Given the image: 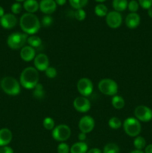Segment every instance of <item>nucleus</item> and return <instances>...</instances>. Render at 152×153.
<instances>
[{
    "label": "nucleus",
    "mask_w": 152,
    "mask_h": 153,
    "mask_svg": "<svg viewBox=\"0 0 152 153\" xmlns=\"http://www.w3.org/2000/svg\"><path fill=\"white\" fill-rule=\"evenodd\" d=\"M19 25L25 34H34L38 32L40 30V22L35 14L25 13L20 17Z\"/></svg>",
    "instance_id": "f257e3e1"
},
{
    "label": "nucleus",
    "mask_w": 152,
    "mask_h": 153,
    "mask_svg": "<svg viewBox=\"0 0 152 153\" xmlns=\"http://www.w3.org/2000/svg\"><path fill=\"white\" fill-rule=\"evenodd\" d=\"M39 79L38 70L35 67H28L21 73L19 83L25 89H34L39 83Z\"/></svg>",
    "instance_id": "f03ea898"
},
{
    "label": "nucleus",
    "mask_w": 152,
    "mask_h": 153,
    "mask_svg": "<svg viewBox=\"0 0 152 153\" xmlns=\"http://www.w3.org/2000/svg\"><path fill=\"white\" fill-rule=\"evenodd\" d=\"M0 85L2 91L7 95L16 96L20 93V83L11 76L3 78Z\"/></svg>",
    "instance_id": "7ed1b4c3"
},
{
    "label": "nucleus",
    "mask_w": 152,
    "mask_h": 153,
    "mask_svg": "<svg viewBox=\"0 0 152 153\" xmlns=\"http://www.w3.org/2000/svg\"><path fill=\"white\" fill-rule=\"evenodd\" d=\"M124 131L130 137H137L140 134L142 126L136 117H128L123 123Z\"/></svg>",
    "instance_id": "20e7f679"
},
{
    "label": "nucleus",
    "mask_w": 152,
    "mask_h": 153,
    "mask_svg": "<svg viewBox=\"0 0 152 153\" xmlns=\"http://www.w3.org/2000/svg\"><path fill=\"white\" fill-rule=\"evenodd\" d=\"M28 36L25 33L13 32L8 36L7 39V44L10 49H22L27 43Z\"/></svg>",
    "instance_id": "39448f33"
},
{
    "label": "nucleus",
    "mask_w": 152,
    "mask_h": 153,
    "mask_svg": "<svg viewBox=\"0 0 152 153\" xmlns=\"http://www.w3.org/2000/svg\"><path fill=\"white\" fill-rule=\"evenodd\" d=\"M98 88L101 94L107 96H115L118 92L117 83L110 79H104L98 82Z\"/></svg>",
    "instance_id": "423d86ee"
},
{
    "label": "nucleus",
    "mask_w": 152,
    "mask_h": 153,
    "mask_svg": "<svg viewBox=\"0 0 152 153\" xmlns=\"http://www.w3.org/2000/svg\"><path fill=\"white\" fill-rule=\"evenodd\" d=\"M71 136V128L65 124H60L52 130V137L59 142H64Z\"/></svg>",
    "instance_id": "0eeeda50"
},
{
    "label": "nucleus",
    "mask_w": 152,
    "mask_h": 153,
    "mask_svg": "<svg viewBox=\"0 0 152 153\" xmlns=\"http://www.w3.org/2000/svg\"><path fill=\"white\" fill-rule=\"evenodd\" d=\"M77 91L83 97H88L93 91V84L90 79L87 78H81L77 83Z\"/></svg>",
    "instance_id": "6e6552de"
},
{
    "label": "nucleus",
    "mask_w": 152,
    "mask_h": 153,
    "mask_svg": "<svg viewBox=\"0 0 152 153\" xmlns=\"http://www.w3.org/2000/svg\"><path fill=\"white\" fill-rule=\"evenodd\" d=\"M135 117L139 121L149 122L152 120V110L145 105H139L134 110Z\"/></svg>",
    "instance_id": "1a4fd4ad"
},
{
    "label": "nucleus",
    "mask_w": 152,
    "mask_h": 153,
    "mask_svg": "<svg viewBox=\"0 0 152 153\" xmlns=\"http://www.w3.org/2000/svg\"><path fill=\"white\" fill-rule=\"evenodd\" d=\"M78 127L81 132L86 134L90 133L95 127V120L92 117L89 115L83 116L79 120Z\"/></svg>",
    "instance_id": "9d476101"
},
{
    "label": "nucleus",
    "mask_w": 152,
    "mask_h": 153,
    "mask_svg": "<svg viewBox=\"0 0 152 153\" xmlns=\"http://www.w3.org/2000/svg\"><path fill=\"white\" fill-rule=\"evenodd\" d=\"M106 22L111 28H117L122 25V16L119 12L113 10L109 12L106 16Z\"/></svg>",
    "instance_id": "9b49d317"
},
{
    "label": "nucleus",
    "mask_w": 152,
    "mask_h": 153,
    "mask_svg": "<svg viewBox=\"0 0 152 153\" xmlns=\"http://www.w3.org/2000/svg\"><path fill=\"white\" fill-rule=\"evenodd\" d=\"M73 107L77 111L80 113H85L89 111L91 108V103L86 97H78L73 101Z\"/></svg>",
    "instance_id": "f8f14e48"
},
{
    "label": "nucleus",
    "mask_w": 152,
    "mask_h": 153,
    "mask_svg": "<svg viewBox=\"0 0 152 153\" xmlns=\"http://www.w3.org/2000/svg\"><path fill=\"white\" fill-rule=\"evenodd\" d=\"M34 67L38 71H45L49 67V60L46 54L40 53L34 59Z\"/></svg>",
    "instance_id": "ddd939ff"
},
{
    "label": "nucleus",
    "mask_w": 152,
    "mask_h": 153,
    "mask_svg": "<svg viewBox=\"0 0 152 153\" xmlns=\"http://www.w3.org/2000/svg\"><path fill=\"white\" fill-rule=\"evenodd\" d=\"M0 24L4 28L11 29L17 24V18L13 13H4V16L0 18Z\"/></svg>",
    "instance_id": "4468645a"
},
{
    "label": "nucleus",
    "mask_w": 152,
    "mask_h": 153,
    "mask_svg": "<svg viewBox=\"0 0 152 153\" xmlns=\"http://www.w3.org/2000/svg\"><path fill=\"white\" fill-rule=\"evenodd\" d=\"M40 4V10L46 15H49L54 13L57 8V5L55 0H41Z\"/></svg>",
    "instance_id": "2eb2a0df"
},
{
    "label": "nucleus",
    "mask_w": 152,
    "mask_h": 153,
    "mask_svg": "<svg viewBox=\"0 0 152 153\" xmlns=\"http://www.w3.org/2000/svg\"><path fill=\"white\" fill-rule=\"evenodd\" d=\"M20 57L24 61L29 62L34 59L36 56V51L34 48L30 46H25L21 49L20 50Z\"/></svg>",
    "instance_id": "dca6fc26"
},
{
    "label": "nucleus",
    "mask_w": 152,
    "mask_h": 153,
    "mask_svg": "<svg viewBox=\"0 0 152 153\" xmlns=\"http://www.w3.org/2000/svg\"><path fill=\"white\" fill-rule=\"evenodd\" d=\"M140 16L137 13H130L125 18V24L131 29L137 28L140 23Z\"/></svg>",
    "instance_id": "f3484780"
},
{
    "label": "nucleus",
    "mask_w": 152,
    "mask_h": 153,
    "mask_svg": "<svg viewBox=\"0 0 152 153\" xmlns=\"http://www.w3.org/2000/svg\"><path fill=\"white\" fill-rule=\"evenodd\" d=\"M13 134L9 128H3L0 129V147L7 146L11 142Z\"/></svg>",
    "instance_id": "a211bd4d"
},
{
    "label": "nucleus",
    "mask_w": 152,
    "mask_h": 153,
    "mask_svg": "<svg viewBox=\"0 0 152 153\" xmlns=\"http://www.w3.org/2000/svg\"><path fill=\"white\" fill-rule=\"evenodd\" d=\"M23 8L27 13H34L40 8V4L37 0H25L23 3Z\"/></svg>",
    "instance_id": "6ab92c4d"
},
{
    "label": "nucleus",
    "mask_w": 152,
    "mask_h": 153,
    "mask_svg": "<svg viewBox=\"0 0 152 153\" xmlns=\"http://www.w3.org/2000/svg\"><path fill=\"white\" fill-rule=\"evenodd\" d=\"M87 151L88 146L85 142H77L70 148V153H86Z\"/></svg>",
    "instance_id": "aec40b11"
},
{
    "label": "nucleus",
    "mask_w": 152,
    "mask_h": 153,
    "mask_svg": "<svg viewBox=\"0 0 152 153\" xmlns=\"http://www.w3.org/2000/svg\"><path fill=\"white\" fill-rule=\"evenodd\" d=\"M128 0H113L112 5L114 10L117 12L124 11L128 8Z\"/></svg>",
    "instance_id": "412c9836"
},
{
    "label": "nucleus",
    "mask_w": 152,
    "mask_h": 153,
    "mask_svg": "<svg viewBox=\"0 0 152 153\" xmlns=\"http://www.w3.org/2000/svg\"><path fill=\"white\" fill-rule=\"evenodd\" d=\"M112 105H113L114 108L118 109V110L122 109L125 107V100L122 97H120V96L115 95L112 98Z\"/></svg>",
    "instance_id": "4be33fe9"
},
{
    "label": "nucleus",
    "mask_w": 152,
    "mask_h": 153,
    "mask_svg": "<svg viewBox=\"0 0 152 153\" xmlns=\"http://www.w3.org/2000/svg\"><path fill=\"white\" fill-rule=\"evenodd\" d=\"M95 13L100 17L106 16L108 13L107 7L103 3H99L95 7Z\"/></svg>",
    "instance_id": "5701e85b"
},
{
    "label": "nucleus",
    "mask_w": 152,
    "mask_h": 153,
    "mask_svg": "<svg viewBox=\"0 0 152 153\" xmlns=\"http://www.w3.org/2000/svg\"><path fill=\"white\" fill-rule=\"evenodd\" d=\"M27 43H28V46H31L33 48H37L41 45L42 40L40 37L36 35H31L28 37Z\"/></svg>",
    "instance_id": "b1692460"
},
{
    "label": "nucleus",
    "mask_w": 152,
    "mask_h": 153,
    "mask_svg": "<svg viewBox=\"0 0 152 153\" xmlns=\"http://www.w3.org/2000/svg\"><path fill=\"white\" fill-rule=\"evenodd\" d=\"M45 95V91L44 88H43V85L38 83L36 85L35 88H34V91H33V96L34 97H35L36 99H38V100H41L44 97Z\"/></svg>",
    "instance_id": "393cba45"
},
{
    "label": "nucleus",
    "mask_w": 152,
    "mask_h": 153,
    "mask_svg": "<svg viewBox=\"0 0 152 153\" xmlns=\"http://www.w3.org/2000/svg\"><path fill=\"white\" fill-rule=\"evenodd\" d=\"M134 146L136 149L138 150H142V149L145 148L146 146V140L142 136H137L135 137L134 140Z\"/></svg>",
    "instance_id": "a878e982"
},
{
    "label": "nucleus",
    "mask_w": 152,
    "mask_h": 153,
    "mask_svg": "<svg viewBox=\"0 0 152 153\" xmlns=\"http://www.w3.org/2000/svg\"><path fill=\"white\" fill-rule=\"evenodd\" d=\"M102 153H119V147L114 143H109L104 146Z\"/></svg>",
    "instance_id": "bb28decb"
},
{
    "label": "nucleus",
    "mask_w": 152,
    "mask_h": 153,
    "mask_svg": "<svg viewBox=\"0 0 152 153\" xmlns=\"http://www.w3.org/2000/svg\"><path fill=\"white\" fill-rule=\"evenodd\" d=\"M69 4L75 10L83 9L87 4L88 0H69Z\"/></svg>",
    "instance_id": "cd10ccee"
},
{
    "label": "nucleus",
    "mask_w": 152,
    "mask_h": 153,
    "mask_svg": "<svg viewBox=\"0 0 152 153\" xmlns=\"http://www.w3.org/2000/svg\"><path fill=\"white\" fill-rule=\"evenodd\" d=\"M108 125L113 129H118L122 126V123L119 118L116 117H113L109 120Z\"/></svg>",
    "instance_id": "c85d7f7f"
},
{
    "label": "nucleus",
    "mask_w": 152,
    "mask_h": 153,
    "mask_svg": "<svg viewBox=\"0 0 152 153\" xmlns=\"http://www.w3.org/2000/svg\"><path fill=\"white\" fill-rule=\"evenodd\" d=\"M43 125L46 130H53L55 128V121L52 117H47L43 120Z\"/></svg>",
    "instance_id": "c756f323"
},
{
    "label": "nucleus",
    "mask_w": 152,
    "mask_h": 153,
    "mask_svg": "<svg viewBox=\"0 0 152 153\" xmlns=\"http://www.w3.org/2000/svg\"><path fill=\"white\" fill-rule=\"evenodd\" d=\"M139 4L137 0H131L128 2V8L131 11V13H137V10H139Z\"/></svg>",
    "instance_id": "7c9ffc66"
},
{
    "label": "nucleus",
    "mask_w": 152,
    "mask_h": 153,
    "mask_svg": "<svg viewBox=\"0 0 152 153\" xmlns=\"http://www.w3.org/2000/svg\"><path fill=\"white\" fill-rule=\"evenodd\" d=\"M74 16L77 20L83 21L86 18V12L83 9H77L74 12Z\"/></svg>",
    "instance_id": "2f4dec72"
},
{
    "label": "nucleus",
    "mask_w": 152,
    "mask_h": 153,
    "mask_svg": "<svg viewBox=\"0 0 152 153\" xmlns=\"http://www.w3.org/2000/svg\"><path fill=\"white\" fill-rule=\"evenodd\" d=\"M45 73H46V76H47L49 79H55L57 76V74H58L57 70L53 67H48V68L45 70Z\"/></svg>",
    "instance_id": "473e14b6"
},
{
    "label": "nucleus",
    "mask_w": 152,
    "mask_h": 153,
    "mask_svg": "<svg viewBox=\"0 0 152 153\" xmlns=\"http://www.w3.org/2000/svg\"><path fill=\"white\" fill-rule=\"evenodd\" d=\"M41 22L44 27H49L53 23V18L50 15H45L42 19Z\"/></svg>",
    "instance_id": "72a5a7b5"
},
{
    "label": "nucleus",
    "mask_w": 152,
    "mask_h": 153,
    "mask_svg": "<svg viewBox=\"0 0 152 153\" xmlns=\"http://www.w3.org/2000/svg\"><path fill=\"white\" fill-rule=\"evenodd\" d=\"M10 9H11L13 14H19L22 11V6L19 2H15L12 4Z\"/></svg>",
    "instance_id": "f704fd0d"
},
{
    "label": "nucleus",
    "mask_w": 152,
    "mask_h": 153,
    "mask_svg": "<svg viewBox=\"0 0 152 153\" xmlns=\"http://www.w3.org/2000/svg\"><path fill=\"white\" fill-rule=\"evenodd\" d=\"M70 148L66 143H61L58 146V153H69Z\"/></svg>",
    "instance_id": "c9c22d12"
},
{
    "label": "nucleus",
    "mask_w": 152,
    "mask_h": 153,
    "mask_svg": "<svg viewBox=\"0 0 152 153\" xmlns=\"http://www.w3.org/2000/svg\"><path fill=\"white\" fill-rule=\"evenodd\" d=\"M139 4L144 9H149L152 7V0H138Z\"/></svg>",
    "instance_id": "e433bc0d"
},
{
    "label": "nucleus",
    "mask_w": 152,
    "mask_h": 153,
    "mask_svg": "<svg viewBox=\"0 0 152 153\" xmlns=\"http://www.w3.org/2000/svg\"><path fill=\"white\" fill-rule=\"evenodd\" d=\"M0 153H13V150L10 146H4L0 147Z\"/></svg>",
    "instance_id": "4c0bfd02"
},
{
    "label": "nucleus",
    "mask_w": 152,
    "mask_h": 153,
    "mask_svg": "<svg viewBox=\"0 0 152 153\" xmlns=\"http://www.w3.org/2000/svg\"><path fill=\"white\" fill-rule=\"evenodd\" d=\"M86 138V133H83L80 131L78 134V140L81 142H84V140Z\"/></svg>",
    "instance_id": "58836bf2"
},
{
    "label": "nucleus",
    "mask_w": 152,
    "mask_h": 153,
    "mask_svg": "<svg viewBox=\"0 0 152 153\" xmlns=\"http://www.w3.org/2000/svg\"><path fill=\"white\" fill-rule=\"evenodd\" d=\"M86 153H102V152L98 148H92V149H90L89 150H88Z\"/></svg>",
    "instance_id": "ea45409f"
},
{
    "label": "nucleus",
    "mask_w": 152,
    "mask_h": 153,
    "mask_svg": "<svg viewBox=\"0 0 152 153\" xmlns=\"http://www.w3.org/2000/svg\"><path fill=\"white\" fill-rule=\"evenodd\" d=\"M145 153H152V143L145 146Z\"/></svg>",
    "instance_id": "a19ab883"
},
{
    "label": "nucleus",
    "mask_w": 152,
    "mask_h": 153,
    "mask_svg": "<svg viewBox=\"0 0 152 153\" xmlns=\"http://www.w3.org/2000/svg\"><path fill=\"white\" fill-rule=\"evenodd\" d=\"M55 1L57 4L61 6L63 5V4H65L66 2V0H55Z\"/></svg>",
    "instance_id": "79ce46f5"
},
{
    "label": "nucleus",
    "mask_w": 152,
    "mask_h": 153,
    "mask_svg": "<svg viewBox=\"0 0 152 153\" xmlns=\"http://www.w3.org/2000/svg\"><path fill=\"white\" fill-rule=\"evenodd\" d=\"M4 15V10L1 6H0V18Z\"/></svg>",
    "instance_id": "37998d69"
},
{
    "label": "nucleus",
    "mask_w": 152,
    "mask_h": 153,
    "mask_svg": "<svg viewBox=\"0 0 152 153\" xmlns=\"http://www.w3.org/2000/svg\"><path fill=\"white\" fill-rule=\"evenodd\" d=\"M148 14L150 16L151 18H152V7H150L149 9H148Z\"/></svg>",
    "instance_id": "c03bdc74"
},
{
    "label": "nucleus",
    "mask_w": 152,
    "mask_h": 153,
    "mask_svg": "<svg viewBox=\"0 0 152 153\" xmlns=\"http://www.w3.org/2000/svg\"><path fill=\"white\" fill-rule=\"evenodd\" d=\"M130 153H145L144 152H142V150H138V149H135V150L131 151Z\"/></svg>",
    "instance_id": "a18cd8bd"
},
{
    "label": "nucleus",
    "mask_w": 152,
    "mask_h": 153,
    "mask_svg": "<svg viewBox=\"0 0 152 153\" xmlns=\"http://www.w3.org/2000/svg\"><path fill=\"white\" fill-rule=\"evenodd\" d=\"M95 1H98V2H100V3H101V2H104V1H105L106 0H95Z\"/></svg>",
    "instance_id": "49530a36"
},
{
    "label": "nucleus",
    "mask_w": 152,
    "mask_h": 153,
    "mask_svg": "<svg viewBox=\"0 0 152 153\" xmlns=\"http://www.w3.org/2000/svg\"><path fill=\"white\" fill-rule=\"evenodd\" d=\"M15 1H25V0H15Z\"/></svg>",
    "instance_id": "de8ad7c7"
}]
</instances>
